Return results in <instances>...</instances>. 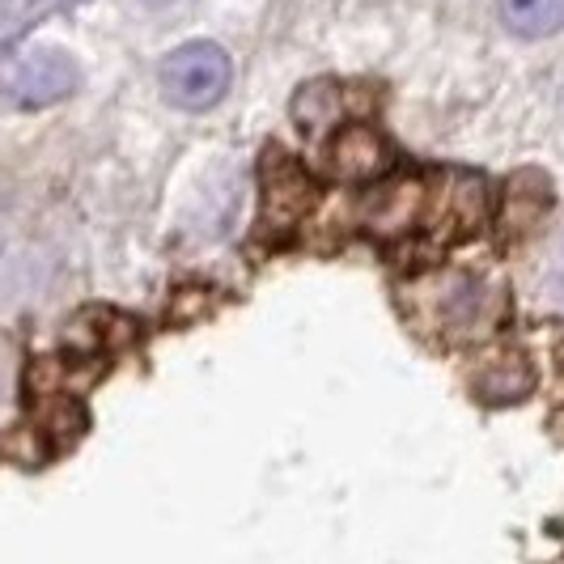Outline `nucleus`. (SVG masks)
Instances as JSON below:
<instances>
[{
  "instance_id": "obj_8",
  "label": "nucleus",
  "mask_w": 564,
  "mask_h": 564,
  "mask_svg": "<svg viewBox=\"0 0 564 564\" xmlns=\"http://www.w3.org/2000/svg\"><path fill=\"white\" fill-rule=\"evenodd\" d=\"M531 387H535V369L522 352H497L476 369V391L492 403H513L531 395Z\"/></svg>"
},
{
  "instance_id": "obj_7",
  "label": "nucleus",
  "mask_w": 564,
  "mask_h": 564,
  "mask_svg": "<svg viewBox=\"0 0 564 564\" xmlns=\"http://www.w3.org/2000/svg\"><path fill=\"white\" fill-rule=\"evenodd\" d=\"M421 213H424V183L408 178L399 187H387L378 192V199L369 204L366 221L373 234H408L412 226H421Z\"/></svg>"
},
{
  "instance_id": "obj_10",
  "label": "nucleus",
  "mask_w": 564,
  "mask_h": 564,
  "mask_svg": "<svg viewBox=\"0 0 564 564\" xmlns=\"http://www.w3.org/2000/svg\"><path fill=\"white\" fill-rule=\"evenodd\" d=\"M501 18L513 34L543 39L564 26V0H501Z\"/></svg>"
},
{
  "instance_id": "obj_4",
  "label": "nucleus",
  "mask_w": 564,
  "mask_h": 564,
  "mask_svg": "<svg viewBox=\"0 0 564 564\" xmlns=\"http://www.w3.org/2000/svg\"><path fill=\"white\" fill-rule=\"evenodd\" d=\"M484 208H488V192L476 174H446L437 187H424L421 226L437 242L471 238L484 226Z\"/></svg>"
},
{
  "instance_id": "obj_3",
  "label": "nucleus",
  "mask_w": 564,
  "mask_h": 564,
  "mask_svg": "<svg viewBox=\"0 0 564 564\" xmlns=\"http://www.w3.org/2000/svg\"><path fill=\"white\" fill-rule=\"evenodd\" d=\"M229 85V56L217 43H187L162 64V89L170 102L199 111L213 107Z\"/></svg>"
},
{
  "instance_id": "obj_11",
  "label": "nucleus",
  "mask_w": 564,
  "mask_h": 564,
  "mask_svg": "<svg viewBox=\"0 0 564 564\" xmlns=\"http://www.w3.org/2000/svg\"><path fill=\"white\" fill-rule=\"evenodd\" d=\"M293 115L302 119L306 132H318V128H336L339 119V89L336 85H306L293 102Z\"/></svg>"
},
{
  "instance_id": "obj_6",
  "label": "nucleus",
  "mask_w": 564,
  "mask_h": 564,
  "mask_svg": "<svg viewBox=\"0 0 564 564\" xmlns=\"http://www.w3.org/2000/svg\"><path fill=\"white\" fill-rule=\"evenodd\" d=\"M311 178L293 166L284 153H268L263 162V226L272 229H289L306 208H311Z\"/></svg>"
},
{
  "instance_id": "obj_9",
  "label": "nucleus",
  "mask_w": 564,
  "mask_h": 564,
  "mask_svg": "<svg viewBox=\"0 0 564 564\" xmlns=\"http://www.w3.org/2000/svg\"><path fill=\"white\" fill-rule=\"evenodd\" d=\"M543 208H547V183L539 174H518L506 187V196H501V229H506V238L527 234L543 217Z\"/></svg>"
},
{
  "instance_id": "obj_1",
  "label": "nucleus",
  "mask_w": 564,
  "mask_h": 564,
  "mask_svg": "<svg viewBox=\"0 0 564 564\" xmlns=\"http://www.w3.org/2000/svg\"><path fill=\"white\" fill-rule=\"evenodd\" d=\"M412 311L421 314L424 332L471 344L492 336L506 318V289L476 272H442L412 289Z\"/></svg>"
},
{
  "instance_id": "obj_5",
  "label": "nucleus",
  "mask_w": 564,
  "mask_h": 564,
  "mask_svg": "<svg viewBox=\"0 0 564 564\" xmlns=\"http://www.w3.org/2000/svg\"><path fill=\"white\" fill-rule=\"evenodd\" d=\"M387 166H391V149H387V141L369 123H348V128L332 132L327 170L336 174L339 183H369Z\"/></svg>"
},
{
  "instance_id": "obj_2",
  "label": "nucleus",
  "mask_w": 564,
  "mask_h": 564,
  "mask_svg": "<svg viewBox=\"0 0 564 564\" xmlns=\"http://www.w3.org/2000/svg\"><path fill=\"white\" fill-rule=\"evenodd\" d=\"M82 82L73 56L52 52V47H34L9 59L0 68V98L13 107H52L59 98H68Z\"/></svg>"
},
{
  "instance_id": "obj_12",
  "label": "nucleus",
  "mask_w": 564,
  "mask_h": 564,
  "mask_svg": "<svg viewBox=\"0 0 564 564\" xmlns=\"http://www.w3.org/2000/svg\"><path fill=\"white\" fill-rule=\"evenodd\" d=\"M543 289H547V297H552L556 306H564V234L556 238V247H552V259H547V281H543Z\"/></svg>"
}]
</instances>
